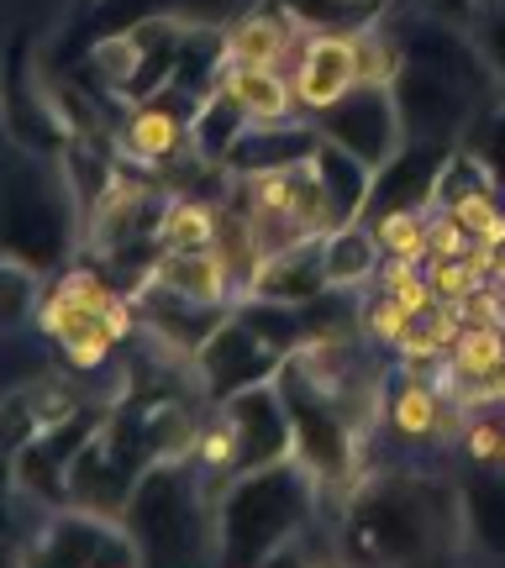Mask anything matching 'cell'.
Instances as JSON below:
<instances>
[{"label": "cell", "mask_w": 505, "mask_h": 568, "mask_svg": "<svg viewBox=\"0 0 505 568\" xmlns=\"http://www.w3.org/2000/svg\"><path fill=\"white\" fill-rule=\"evenodd\" d=\"M464 485L422 468L358 474L343 489L332 548L347 564H422L464 552Z\"/></svg>", "instance_id": "1"}, {"label": "cell", "mask_w": 505, "mask_h": 568, "mask_svg": "<svg viewBox=\"0 0 505 568\" xmlns=\"http://www.w3.org/2000/svg\"><path fill=\"white\" fill-rule=\"evenodd\" d=\"M326 485L305 458L232 474L216 495V564L226 568H259L280 564L290 542L322 521Z\"/></svg>", "instance_id": "2"}, {"label": "cell", "mask_w": 505, "mask_h": 568, "mask_svg": "<svg viewBox=\"0 0 505 568\" xmlns=\"http://www.w3.org/2000/svg\"><path fill=\"white\" fill-rule=\"evenodd\" d=\"M201 458L153 464L138 479L132 500L122 510V527L132 531L142 564H205L216 558V495L205 489Z\"/></svg>", "instance_id": "3"}, {"label": "cell", "mask_w": 505, "mask_h": 568, "mask_svg": "<svg viewBox=\"0 0 505 568\" xmlns=\"http://www.w3.org/2000/svg\"><path fill=\"white\" fill-rule=\"evenodd\" d=\"M80 226V201L63 180V169H48L42 153H27L11 142V159H6V258H21L38 274H53L69 258Z\"/></svg>", "instance_id": "4"}, {"label": "cell", "mask_w": 505, "mask_h": 568, "mask_svg": "<svg viewBox=\"0 0 505 568\" xmlns=\"http://www.w3.org/2000/svg\"><path fill=\"white\" fill-rule=\"evenodd\" d=\"M395 101H401V122H405V138H422V142H447L458 148L468 138L474 116L485 111L479 90H468L464 80H453L443 69H426V63H411L401 59V74L390 80Z\"/></svg>", "instance_id": "5"}, {"label": "cell", "mask_w": 505, "mask_h": 568, "mask_svg": "<svg viewBox=\"0 0 505 568\" xmlns=\"http://www.w3.org/2000/svg\"><path fill=\"white\" fill-rule=\"evenodd\" d=\"M326 142H337L347 153H358L364 163H390L405 148V122H401V101L390 84H368L358 80L347 95H337L332 105L316 111Z\"/></svg>", "instance_id": "6"}, {"label": "cell", "mask_w": 505, "mask_h": 568, "mask_svg": "<svg viewBox=\"0 0 505 568\" xmlns=\"http://www.w3.org/2000/svg\"><path fill=\"white\" fill-rule=\"evenodd\" d=\"M38 568H132L142 564L132 531L117 521V516H95V510L69 506L59 510L48 531H42L32 552H27Z\"/></svg>", "instance_id": "7"}, {"label": "cell", "mask_w": 505, "mask_h": 568, "mask_svg": "<svg viewBox=\"0 0 505 568\" xmlns=\"http://www.w3.org/2000/svg\"><path fill=\"white\" fill-rule=\"evenodd\" d=\"M280 364H284V353L263 343L238 311H232V316L205 337L201 353H195V374H201V389L211 406H226L232 395H243V389H253V385H269V379L280 374Z\"/></svg>", "instance_id": "8"}, {"label": "cell", "mask_w": 505, "mask_h": 568, "mask_svg": "<svg viewBox=\"0 0 505 568\" xmlns=\"http://www.w3.org/2000/svg\"><path fill=\"white\" fill-rule=\"evenodd\" d=\"M216 410H222V422L232 426V474L295 458V422H290V406H284V395L274 379L232 395V400Z\"/></svg>", "instance_id": "9"}, {"label": "cell", "mask_w": 505, "mask_h": 568, "mask_svg": "<svg viewBox=\"0 0 505 568\" xmlns=\"http://www.w3.org/2000/svg\"><path fill=\"white\" fill-rule=\"evenodd\" d=\"M447 142H422L405 138V148L390 163L374 169V190H368V211L364 222H384L395 211H437V180H443L447 163Z\"/></svg>", "instance_id": "10"}, {"label": "cell", "mask_w": 505, "mask_h": 568, "mask_svg": "<svg viewBox=\"0 0 505 568\" xmlns=\"http://www.w3.org/2000/svg\"><path fill=\"white\" fill-rule=\"evenodd\" d=\"M27 32H17L11 42V69H6V132L17 148L27 153H42V159H59L63 148H69V126H63L59 105H53V90H32V63H27Z\"/></svg>", "instance_id": "11"}, {"label": "cell", "mask_w": 505, "mask_h": 568, "mask_svg": "<svg viewBox=\"0 0 505 568\" xmlns=\"http://www.w3.org/2000/svg\"><path fill=\"white\" fill-rule=\"evenodd\" d=\"M322 148V126L316 116H274V122H253L238 138V148L226 153V174H280V169H295V163H311Z\"/></svg>", "instance_id": "12"}, {"label": "cell", "mask_w": 505, "mask_h": 568, "mask_svg": "<svg viewBox=\"0 0 505 568\" xmlns=\"http://www.w3.org/2000/svg\"><path fill=\"white\" fill-rule=\"evenodd\" d=\"M132 301H138L142 326H148L153 337H163L174 353H184V358H195L205 347V337L232 316V305L195 301V295H180V290H169V284H159V280H148Z\"/></svg>", "instance_id": "13"}, {"label": "cell", "mask_w": 505, "mask_h": 568, "mask_svg": "<svg viewBox=\"0 0 505 568\" xmlns=\"http://www.w3.org/2000/svg\"><path fill=\"white\" fill-rule=\"evenodd\" d=\"M358 84V48L353 32H311L295 53V101L305 116H316L322 105L347 95Z\"/></svg>", "instance_id": "14"}, {"label": "cell", "mask_w": 505, "mask_h": 568, "mask_svg": "<svg viewBox=\"0 0 505 568\" xmlns=\"http://www.w3.org/2000/svg\"><path fill=\"white\" fill-rule=\"evenodd\" d=\"M153 280L180 290V295H195V301L211 305H238V280L226 258L216 253V243L205 247H163L159 264H153Z\"/></svg>", "instance_id": "15"}, {"label": "cell", "mask_w": 505, "mask_h": 568, "mask_svg": "<svg viewBox=\"0 0 505 568\" xmlns=\"http://www.w3.org/2000/svg\"><path fill=\"white\" fill-rule=\"evenodd\" d=\"M326 268H322V237H305V243L269 253L263 268L253 274L248 295H269V301H290V305H311L316 295H326Z\"/></svg>", "instance_id": "16"}, {"label": "cell", "mask_w": 505, "mask_h": 568, "mask_svg": "<svg viewBox=\"0 0 505 568\" xmlns=\"http://www.w3.org/2000/svg\"><path fill=\"white\" fill-rule=\"evenodd\" d=\"M316 180L326 190V211H332V226H347V222H364L368 211V190H374V163H364L358 153H347L337 142H326L316 148Z\"/></svg>", "instance_id": "17"}, {"label": "cell", "mask_w": 505, "mask_h": 568, "mask_svg": "<svg viewBox=\"0 0 505 568\" xmlns=\"http://www.w3.org/2000/svg\"><path fill=\"white\" fill-rule=\"evenodd\" d=\"M322 268L332 290H364V284H380L384 268V247L380 232L368 222H347L322 232Z\"/></svg>", "instance_id": "18"}, {"label": "cell", "mask_w": 505, "mask_h": 568, "mask_svg": "<svg viewBox=\"0 0 505 568\" xmlns=\"http://www.w3.org/2000/svg\"><path fill=\"white\" fill-rule=\"evenodd\" d=\"M248 126H253V111H248L226 84H216L211 95L201 101V111H195V122H190V153L195 159H205L211 169H222L226 153L238 148V138H243Z\"/></svg>", "instance_id": "19"}, {"label": "cell", "mask_w": 505, "mask_h": 568, "mask_svg": "<svg viewBox=\"0 0 505 568\" xmlns=\"http://www.w3.org/2000/svg\"><path fill=\"white\" fill-rule=\"evenodd\" d=\"M226 53H232V63L284 69L290 53H301V42H295V27L284 11H253V17H238L226 27Z\"/></svg>", "instance_id": "20"}, {"label": "cell", "mask_w": 505, "mask_h": 568, "mask_svg": "<svg viewBox=\"0 0 505 568\" xmlns=\"http://www.w3.org/2000/svg\"><path fill=\"white\" fill-rule=\"evenodd\" d=\"M169 11V0H90L84 6V21L69 32L59 59H74V53H90L101 38H122V32H138L142 21H153Z\"/></svg>", "instance_id": "21"}, {"label": "cell", "mask_w": 505, "mask_h": 568, "mask_svg": "<svg viewBox=\"0 0 505 568\" xmlns=\"http://www.w3.org/2000/svg\"><path fill=\"white\" fill-rule=\"evenodd\" d=\"M226 90L253 111V122H274V116H305L295 101V80H284V69H263V63H232L226 69Z\"/></svg>", "instance_id": "22"}, {"label": "cell", "mask_w": 505, "mask_h": 568, "mask_svg": "<svg viewBox=\"0 0 505 568\" xmlns=\"http://www.w3.org/2000/svg\"><path fill=\"white\" fill-rule=\"evenodd\" d=\"M443 406H447V389L426 385L416 374H401V385L390 389V426L401 432L405 443H432L443 437Z\"/></svg>", "instance_id": "23"}, {"label": "cell", "mask_w": 505, "mask_h": 568, "mask_svg": "<svg viewBox=\"0 0 505 568\" xmlns=\"http://www.w3.org/2000/svg\"><path fill=\"white\" fill-rule=\"evenodd\" d=\"M464 527L479 552L505 558V468L501 474H479V479L464 485Z\"/></svg>", "instance_id": "24"}, {"label": "cell", "mask_w": 505, "mask_h": 568, "mask_svg": "<svg viewBox=\"0 0 505 568\" xmlns=\"http://www.w3.org/2000/svg\"><path fill=\"white\" fill-rule=\"evenodd\" d=\"M226 69H232V53H226V32H211V27H184L174 84L205 101V95H211V90L226 80Z\"/></svg>", "instance_id": "25"}, {"label": "cell", "mask_w": 505, "mask_h": 568, "mask_svg": "<svg viewBox=\"0 0 505 568\" xmlns=\"http://www.w3.org/2000/svg\"><path fill=\"white\" fill-rule=\"evenodd\" d=\"M501 190V180L489 174V163L474 153V148H453L447 153V163H443V180H437V205L443 211H453V205H464V201H474V195H495Z\"/></svg>", "instance_id": "26"}, {"label": "cell", "mask_w": 505, "mask_h": 568, "mask_svg": "<svg viewBox=\"0 0 505 568\" xmlns=\"http://www.w3.org/2000/svg\"><path fill=\"white\" fill-rule=\"evenodd\" d=\"M216 222H222V205H205L195 195H174L159 237H163V247H205V243H216Z\"/></svg>", "instance_id": "27"}, {"label": "cell", "mask_w": 505, "mask_h": 568, "mask_svg": "<svg viewBox=\"0 0 505 568\" xmlns=\"http://www.w3.org/2000/svg\"><path fill=\"white\" fill-rule=\"evenodd\" d=\"M426 216H432V211H395V216L374 222V232H380V247H384V258L426 264V258H432V226H426Z\"/></svg>", "instance_id": "28"}, {"label": "cell", "mask_w": 505, "mask_h": 568, "mask_svg": "<svg viewBox=\"0 0 505 568\" xmlns=\"http://www.w3.org/2000/svg\"><path fill=\"white\" fill-rule=\"evenodd\" d=\"M464 27L468 38L479 42L495 80L505 84V0H464Z\"/></svg>", "instance_id": "29"}, {"label": "cell", "mask_w": 505, "mask_h": 568, "mask_svg": "<svg viewBox=\"0 0 505 568\" xmlns=\"http://www.w3.org/2000/svg\"><path fill=\"white\" fill-rule=\"evenodd\" d=\"M290 11L311 32H353V27H368V0H290Z\"/></svg>", "instance_id": "30"}, {"label": "cell", "mask_w": 505, "mask_h": 568, "mask_svg": "<svg viewBox=\"0 0 505 568\" xmlns=\"http://www.w3.org/2000/svg\"><path fill=\"white\" fill-rule=\"evenodd\" d=\"M464 148H474V153L489 163V174L505 184V101L485 105V111L474 116V126H468Z\"/></svg>", "instance_id": "31"}, {"label": "cell", "mask_w": 505, "mask_h": 568, "mask_svg": "<svg viewBox=\"0 0 505 568\" xmlns=\"http://www.w3.org/2000/svg\"><path fill=\"white\" fill-rule=\"evenodd\" d=\"M464 443H468V458H474V464H501L505 426H495V422H468L464 426Z\"/></svg>", "instance_id": "32"}, {"label": "cell", "mask_w": 505, "mask_h": 568, "mask_svg": "<svg viewBox=\"0 0 505 568\" xmlns=\"http://www.w3.org/2000/svg\"><path fill=\"white\" fill-rule=\"evenodd\" d=\"M489 280L505 284V237L501 243H489Z\"/></svg>", "instance_id": "33"}, {"label": "cell", "mask_w": 505, "mask_h": 568, "mask_svg": "<svg viewBox=\"0 0 505 568\" xmlns=\"http://www.w3.org/2000/svg\"><path fill=\"white\" fill-rule=\"evenodd\" d=\"M501 400H505V374H501Z\"/></svg>", "instance_id": "34"}]
</instances>
